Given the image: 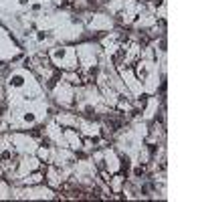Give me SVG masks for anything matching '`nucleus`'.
<instances>
[{
  "label": "nucleus",
  "mask_w": 202,
  "mask_h": 202,
  "mask_svg": "<svg viewBox=\"0 0 202 202\" xmlns=\"http://www.w3.org/2000/svg\"><path fill=\"white\" fill-rule=\"evenodd\" d=\"M137 65H140V63H137ZM137 77H140V79H145V77H148V69H145L144 65L137 67Z\"/></svg>",
  "instance_id": "f257e3e1"
},
{
  "label": "nucleus",
  "mask_w": 202,
  "mask_h": 202,
  "mask_svg": "<svg viewBox=\"0 0 202 202\" xmlns=\"http://www.w3.org/2000/svg\"><path fill=\"white\" fill-rule=\"evenodd\" d=\"M38 182H42V174H32L31 176V184H38Z\"/></svg>",
  "instance_id": "f03ea898"
},
{
  "label": "nucleus",
  "mask_w": 202,
  "mask_h": 202,
  "mask_svg": "<svg viewBox=\"0 0 202 202\" xmlns=\"http://www.w3.org/2000/svg\"><path fill=\"white\" fill-rule=\"evenodd\" d=\"M10 83L16 85V87H20V85H22V77H14V79H10Z\"/></svg>",
  "instance_id": "7ed1b4c3"
},
{
  "label": "nucleus",
  "mask_w": 202,
  "mask_h": 202,
  "mask_svg": "<svg viewBox=\"0 0 202 202\" xmlns=\"http://www.w3.org/2000/svg\"><path fill=\"white\" fill-rule=\"evenodd\" d=\"M145 103H148V99L141 97V99H137V107H145Z\"/></svg>",
  "instance_id": "20e7f679"
},
{
  "label": "nucleus",
  "mask_w": 202,
  "mask_h": 202,
  "mask_svg": "<svg viewBox=\"0 0 202 202\" xmlns=\"http://www.w3.org/2000/svg\"><path fill=\"white\" fill-rule=\"evenodd\" d=\"M101 178L105 180V182H109V180H111V178H109V174H105V172H101Z\"/></svg>",
  "instance_id": "39448f33"
},
{
  "label": "nucleus",
  "mask_w": 202,
  "mask_h": 202,
  "mask_svg": "<svg viewBox=\"0 0 202 202\" xmlns=\"http://www.w3.org/2000/svg\"><path fill=\"white\" fill-rule=\"evenodd\" d=\"M144 2H150V0H144Z\"/></svg>",
  "instance_id": "423d86ee"
},
{
  "label": "nucleus",
  "mask_w": 202,
  "mask_h": 202,
  "mask_svg": "<svg viewBox=\"0 0 202 202\" xmlns=\"http://www.w3.org/2000/svg\"><path fill=\"white\" fill-rule=\"evenodd\" d=\"M22 2H27V0H22Z\"/></svg>",
  "instance_id": "0eeeda50"
}]
</instances>
